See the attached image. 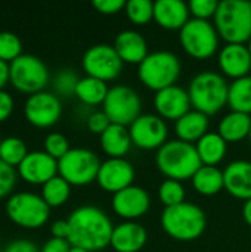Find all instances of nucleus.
<instances>
[{"label":"nucleus","mask_w":251,"mask_h":252,"mask_svg":"<svg viewBox=\"0 0 251 252\" xmlns=\"http://www.w3.org/2000/svg\"><path fill=\"white\" fill-rule=\"evenodd\" d=\"M188 6H189L191 15L194 18L209 21V18L216 15L219 1L217 0H191L188 3Z\"/></svg>","instance_id":"nucleus-38"},{"label":"nucleus","mask_w":251,"mask_h":252,"mask_svg":"<svg viewBox=\"0 0 251 252\" xmlns=\"http://www.w3.org/2000/svg\"><path fill=\"white\" fill-rule=\"evenodd\" d=\"M198 157L203 165H217L226 155L228 142L219 134L209 131L195 143Z\"/></svg>","instance_id":"nucleus-26"},{"label":"nucleus","mask_w":251,"mask_h":252,"mask_svg":"<svg viewBox=\"0 0 251 252\" xmlns=\"http://www.w3.org/2000/svg\"><path fill=\"white\" fill-rule=\"evenodd\" d=\"M9 81V63L0 59V90Z\"/></svg>","instance_id":"nucleus-46"},{"label":"nucleus","mask_w":251,"mask_h":252,"mask_svg":"<svg viewBox=\"0 0 251 252\" xmlns=\"http://www.w3.org/2000/svg\"><path fill=\"white\" fill-rule=\"evenodd\" d=\"M0 142H1V140H0Z\"/></svg>","instance_id":"nucleus-51"},{"label":"nucleus","mask_w":251,"mask_h":252,"mask_svg":"<svg viewBox=\"0 0 251 252\" xmlns=\"http://www.w3.org/2000/svg\"><path fill=\"white\" fill-rule=\"evenodd\" d=\"M228 105L235 112L251 114V75L234 80L229 84Z\"/></svg>","instance_id":"nucleus-30"},{"label":"nucleus","mask_w":251,"mask_h":252,"mask_svg":"<svg viewBox=\"0 0 251 252\" xmlns=\"http://www.w3.org/2000/svg\"><path fill=\"white\" fill-rule=\"evenodd\" d=\"M185 188L182 182L173 180V179H166L160 188H158V198L164 208L176 207L179 204L185 202Z\"/></svg>","instance_id":"nucleus-33"},{"label":"nucleus","mask_w":251,"mask_h":252,"mask_svg":"<svg viewBox=\"0 0 251 252\" xmlns=\"http://www.w3.org/2000/svg\"><path fill=\"white\" fill-rule=\"evenodd\" d=\"M102 106V111L108 115L112 124L127 127L142 115V99L139 93L124 84L109 87Z\"/></svg>","instance_id":"nucleus-11"},{"label":"nucleus","mask_w":251,"mask_h":252,"mask_svg":"<svg viewBox=\"0 0 251 252\" xmlns=\"http://www.w3.org/2000/svg\"><path fill=\"white\" fill-rule=\"evenodd\" d=\"M155 164L167 179L178 182L192 179L197 170L203 165L195 145L179 139L167 140L157 151Z\"/></svg>","instance_id":"nucleus-2"},{"label":"nucleus","mask_w":251,"mask_h":252,"mask_svg":"<svg viewBox=\"0 0 251 252\" xmlns=\"http://www.w3.org/2000/svg\"><path fill=\"white\" fill-rule=\"evenodd\" d=\"M249 50H250V53H251V38H250V41H249Z\"/></svg>","instance_id":"nucleus-49"},{"label":"nucleus","mask_w":251,"mask_h":252,"mask_svg":"<svg viewBox=\"0 0 251 252\" xmlns=\"http://www.w3.org/2000/svg\"><path fill=\"white\" fill-rule=\"evenodd\" d=\"M209 115L197 109H191L175 123V133L179 140L188 143L198 142L206 133H209Z\"/></svg>","instance_id":"nucleus-24"},{"label":"nucleus","mask_w":251,"mask_h":252,"mask_svg":"<svg viewBox=\"0 0 251 252\" xmlns=\"http://www.w3.org/2000/svg\"><path fill=\"white\" fill-rule=\"evenodd\" d=\"M71 244L67 239H58V238H50L46 241L40 252H70Z\"/></svg>","instance_id":"nucleus-44"},{"label":"nucleus","mask_w":251,"mask_h":252,"mask_svg":"<svg viewBox=\"0 0 251 252\" xmlns=\"http://www.w3.org/2000/svg\"><path fill=\"white\" fill-rule=\"evenodd\" d=\"M70 195H71V185L59 174L50 179L47 183H44L41 189V198L46 201V204L50 208L64 205L68 201Z\"/></svg>","instance_id":"nucleus-31"},{"label":"nucleus","mask_w":251,"mask_h":252,"mask_svg":"<svg viewBox=\"0 0 251 252\" xmlns=\"http://www.w3.org/2000/svg\"><path fill=\"white\" fill-rule=\"evenodd\" d=\"M80 78L78 75L72 71V69H61L56 72L55 78H53V89H55V93L56 96H72L75 94V89H77V84H78Z\"/></svg>","instance_id":"nucleus-35"},{"label":"nucleus","mask_w":251,"mask_h":252,"mask_svg":"<svg viewBox=\"0 0 251 252\" xmlns=\"http://www.w3.org/2000/svg\"><path fill=\"white\" fill-rule=\"evenodd\" d=\"M9 81L16 90L34 94L49 83V69L40 58L22 53L9 63Z\"/></svg>","instance_id":"nucleus-9"},{"label":"nucleus","mask_w":251,"mask_h":252,"mask_svg":"<svg viewBox=\"0 0 251 252\" xmlns=\"http://www.w3.org/2000/svg\"><path fill=\"white\" fill-rule=\"evenodd\" d=\"M135 180V168L126 158H108L101 162L96 182L112 195L132 186Z\"/></svg>","instance_id":"nucleus-15"},{"label":"nucleus","mask_w":251,"mask_h":252,"mask_svg":"<svg viewBox=\"0 0 251 252\" xmlns=\"http://www.w3.org/2000/svg\"><path fill=\"white\" fill-rule=\"evenodd\" d=\"M207 226V217L201 207L183 202L176 207L164 208L161 214V227L173 239L191 242L203 236Z\"/></svg>","instance_id":"nucleus-3"},{"label":"nucleus","mask_w":251,"mask_h":252,"mask_svg":"<svg viewBox=\"0 0 251 252\" xmlns=\"http://www.w3.org/2000/svg\"><path fill=\"white\" fill-rule=\"evenodd\" d=\"M108 90H109V87L105 81L86 75V77L80 78L74 96H77V99L80 102H83L84 105L93 106V105L104 103V100L108 94Z\"/></svg>","instance_id":"nucleus-29"},{"label":"nucleus","mask_w":251,"mask_h":252,"mask_svg":"<svg viewBox=\"0 0 251 252\" xmlns=\"http://www.w3.org/2000/svg\"><path fill=\"white\" fill-rule=\"evenodd\" d=\"M225 189L235 198L251 199V161L237 159L223 170Z\"/></svg>","instance_id":"nucleus-20"},{"label":"nucleus","mask_w":251,"mask_h":252,"mask_svg":"<svg viewBox=\"0 0 251 252\" xmlns=\"http://www.w3.org/2000/svg\"><path fill=\"white\" fill-rule=\"evenodd\" d=\"M114 49L126 63L139 65L148 55V43L145 37L135 30H123L114 40Z\"/></svg>","instance_id":"nucleus-23"},{"label":"nucleus","mask_w":251,"mask_h":252,"mask_svg":"<svg viewBox=\"0 0 251 252\" xmlns=\"http://www.w3.org/2000/svg\"><path fill=\"white\" fill-rule=\"evenodd\" d=\"M15 183H16L15 168L0 159V199L12 192Z\"/></svg>","instance_id":"nucleus-39"},{"label":"nucleus","mask_w":251,"mask_h":252,"mask_svg":"<svg viewBox=\"0 0 251 252\" xmlns=\"http://www.w3.org/2000/svg\"><path fill=\"white\" fill-rule=\"evenodd\" d=\"M180 69L182 65L178 55L170 50H155L138 65V77L143 86L158 92L175 86L180 75Z\"/></svg>","instance_id":"nucleus-6"},{"label":"nucleus","mask_w":251,"mask_h":252,"mask_svg":"<svg viewBox=\"0 0 251 252\" xmlns=\"http://www.w3.org/2000/svg\"><path fill=\"white\" fill-rule=\"evenodd\" d=\"M130 137L135 146L141 149H160L169 136L166 120L157 114H142L129 126Z\"/></svg>","instance_id":"nucleus-13"},{"label":"nucleus","mask_w":251,"mask_h":252,"mask_svg":"<svg viewBox=\"0 0 251 252\" xmlns=\"http://www.w3.org/2000/svg\"><path fill=\"white\" fill-rule=\"evenodd\" d=\"M191 180L194 189L204 196L216 195L225 189L223 171L215 165H201Z\"/></svg>","instance_id":"nucleus-28"},{"label":"nucleus","mask_w":251,"mask_h":252,"mask_svg":"<svg viewBox=\"0 0 251 252\" xmlns=\"http://www.w3.org/2000/svg\"><path fill=\"white\" fill-rule=\"evenodd\" d=\"M50 232H52V238L67 239L68 241V236H70L68 221L67 220H56V221H53V224L50 227Z\"/></svg>","instance_id":"nucleus-45"},{"label":"nucleus","mask_w":251,"mask_h":252,"mask_svg":"<svg viewBox=\"0 0 251 252\" xmlns=\"http://www.w3.org/2000/svg\"><path fill=\"white\" fill-rule=\"evenodd\" d=\"M18 171L27 183L44 185L58 176V161L44 151H33L19 164Z\"/></svg>","instance_id":"nucleus-18"},{"label":"nucleus","mask_w":251,"mask_h":252,"mask_svg":"<svg viewBox=\"0 0 251 252\" xmlns=\"http://www.w3.org/2000/svg\"><path fill=\"white\" fill-rule=\"evenodd\" d=\"M22 55V43L19 37L10 31H0V59L10 63Z\"/></svg>","instance_id":"nucleus-36"},{"label":"nucleus","mask_w":251,"mask_h":252,"mask_svg":"<svg viewBox=\"0 0 251 252\" xmlns=\"http://www.w3.org/2000/svg\"><path fill=\"white\" fill-rule=\"evenodd\" d=\"M24 115L30 124L38 128L52 127L62 115L61 99L50 92H38L30 94L24 105Z\"/></svg>","instance_id":"nucleus-14"},{"label":"nucleus","mask_w":251,"mask_h":252,"mask_svg":"<svg viewBox=\"0 0 251 252\" xmlns=\"http://www.w3.org/2000/svg\"><path fill=\"white\" fill-rule=\"evenodd\" d=\"M70 226L68 242L86 251H101L111 244L114 226L105 211L95 205H81L67 219Z\"/></svg>","instance_id":"nucleus-1"},{"label":"nucleus","mask_w":251,"mask_h":252,"mask_svg":"<svg viewBox=\"0 0 251 252\" xmlns=\"http://www.w3.org/2000/svg\"><path fill=\"white\" fill-rule=\"evenodd\" d=\"M124 12L127 18L136 25H145L154 19V3L151 0H129Z\"/></svg>","instance_id":"nucleus-34"},{"label":"nucleus","mask_w":251,"mask_h":252,"mask_svg":"<svg viewBox=\"0 0 251 252\" xmlns=\"http://www.w3.org/2000/svg\"><path fill=\"white\" fill-rule=\"evenodd\" d=\"M124 6H126L124 0H95L93 1V7L104 15H114L120 12L121 9H124Z\"/></svg>","instance_id":"nucleus-41"},{"label":"nucleus","mask_w":251,"mask_h":252,"mask_svg":"<svg viewBox=\"0 0 251 252\" xmlns=\"http://www.w3.org/2000/svg\"><path fill=\"white\" fill-rule=\"evenodd\" d=\"M249 140H250V145H251V128H250V134H249Z\"/></svg>","instance_id":"nucleus-50"},{"label":"nucleus","mask_w":251,"mask_h":252,"mask_svg":"<svg viewBox=\"0 0 251 252\" xmlns=\"http://www.w3.org/2000/svg\"><path fill=\"white\" fill-rule=\"evenodd\" d=\"M111 205L118 217L127 221H133L148 213L151 207V198L143 188L132 185L114 193Z\"/></svg>","instance_id":"nucleus-16"},{"label":"nucleus","mask_w":251,"mask_h":252,"mask_svg":"<svg viewBox=\"0 0 251 252\" xmlns=\"http://www.w3.org/2000/svg\"><path fill=\"white\" fill-rule=\"evenodd\" d=\"M251 128V117L249 114L235 112L231 111L226 114L217 127V133L226 140V142H240L246 137H249Z\"/></svg>","instance_id":"nucleus-27"},{"label":"nucleus","mask_w":251,"mask_h":252,"mask_svg":"<svg viewBox=\"0 0 251 252\" xmlns=\"http://www.w3.org/2000/svg\"><path fill=\"white\" fill-rule=\"evenodd\" d=\"M217 62L220 71L234 80L250 75L251 53L246 44L226 43L219 52Z\"/></svg>","instance_id":"nucleus-19"},{"label":"nucleus","mask_w":251,"mask_h":252,"mask_svg":"<svg viewBox=\"0 0 251 252\" xmlns=\"http://www.w3.org/2000/svg\"><path fill=\"white\" fill-rule=\"evenodd\" d=\"M101 167L99 157L86 148H71L58 161V174L71 186H86L96 180Z\"/></svg>","instance_id":"nucleus-10"},{"label":"nucleus","mask_w":251,"mask_h":252,"mask_svg":"<svg viewBox=\"0 0 251 252\" xmlns=\"http://www.w3.org/2000/svg\"><path fill=\"white\" fill-rule=\"evenodd\" d=\"M70 252H89V251H86V250H83V248H78V247H71Z\"/></svg>","instance_id":"nucleus-48"},{"label":"nucleus","mask_w":251,"mask_h":252,"mask_svg":"<svg viewBox=\"0 0 251 252\" xmlns=\"http://www.w3.org/2000/svg\"><path fill=\"white\" fill-rule=\"evenodd\" d=\"M229 84L225 77L215 71H203L192 77L188 93L194 109L213 115L228 103Z\"/></svg>","instance_id":"nucleus-4"},{"label":"nucleus","mask_w":251,"mask_h":252,"mask_svg":"<svg viewBox=\"0 0 251 252\" xmlns=\"http://www.w3.org/2000/svg\"><path fill=\"white\" fill-rule=\"evenodd\" d=\"M132 145L130 131L126 126L111 124L101 134V148L109 158H124Z\"/></svg>","instance_id":"nucleus-25"},{"label":"nucleus","mask_w":251,"mask_h":252,"mask_svg":"<svg viewBox=\"0 0 251 252\" xmlns=\"http://www.w3.org/2000/svg\"><path fill=\"white\" fill-rule=\"evenodd\" d=\"M215 27L226 43L246 44L251 38V1L222 0L215 15Z\"/></svg>","instance_id":"nucleus-5"},{"label":"nucleus","mask_w":251,"mask_h":252,"mask_svg":"<svg viewBox=\"0 0 251 252\" xmlns=\"http://www.w3.org/2000/svg\"><path fill=\"white\" fill-rule=\"evenodd\" d=\"M28 155V149L27 145L22 139L10 136L6 137L0 142V159L12 167L18 165L25 159V157Z\"/></svg>","instance_id":"nucleus-32"},{"label":"nucleus","mask_w":251,"mask_h":252,"mask_svg":"<svg viewBox=\"0 0 251 252\" xmlns=\"http://www.w3.org/2000/svg\"><path fill=\"white\" fill-rule=\"evenodd\" d=\"M123 61L118 56L117 50L111 44L99 43L90 46L81 59L84 72L89 77L99 78L102 81L115 80L123 71Z\"/></svg>","instance_id":"nucleus-12"},{"label":"nucleus","mask_w":251,"mask_h":252,"mask_svg":"<svg viewBox=\"0 0 251 252\" xmlns=\"http://www.w3.org/2000/svg\"><path fill=\"white\" fill-rule=\"evenodd\" d=\"M3 252H40L37 245L27 239H15L9 242Z\"/></svg>","instance_id":"nucleus-42"},{"label":"nucleus","mask_w":251,"mask_h":252,"mask_svg":"<svg viewBox=\"0 0 251 252\" xmlns=\"http://www.w3.org/2000/svg\"><path fill=\"white\" fill-rule=\"evenodd\" d=\"M70 149H71L70 142L62 133L52 131L44 139V152H47L56 161H59L64 155H67Z\"/></svg>","instance_id":"nucleus-37"},{"label":"nucleus","mask_w":251,"mask_h":252,"mask_svg":"<svg viewBox=\"0 0 251 252\" xmlns=\"http://www.w3.org/2000/svg\"><path fill=\"white\" fill-rule=\"evenodd\" d=\"M189 6L183 0H157L154 3V19L166 30H182L191 19Z\"/></svg>","instance_id":"nucleus-22"},{"label":"nucleus","mask_w":251,"mask_h":252,"mask_svg":"<svg viewBox=\"0 0 251 252\" xmlns=\"http://www.w3.org/2000/svg\"><path fill=\"white\" fill-rule=\"evenodd\" d=\"M13 111V97L4 92L0 90V123L6 121Z\"/></svg>","instance_id":"nucleus-43"},{"label":"nucleus","mask_w":251,"mask_h":252,"mask_svg":"<svg viewBox=\"0 0 251 252\" xmlns=\"http://www.w3.org/2000/svg\"><path fill=\"white\" fill-rule=\"evenodd\" d=\"M243 217H244L246 223L251 227V199L244 202V207H243Z\"/></svg>","instance_id":"nucleus-47"},{"label":"nucleus","mask_w":251,"mask_h":252,"mask_svg":"<svg viewBox=\"0 0 251 252\" xmlns=\"http://www.w3.org/2000/svg\"><path fill=\"white\" fill-rule=\"evenodd\" d=\"M146 229L136 221H124L114 227L111 247L115 252H139L146 244Z\"/></svg>","instance_id":"nucleus-21"},{"label":"nucleus","mask_w":251,"mask_h":252,"mask_svg":"<svg viewBox=\"0 0 251 252\" xmlns=\"http://www.w3.org/2000/svg\"><path fill=\"white\" fill-rule=\"evenodd\" d=\"M6 214L19 227L38 229L47 223L50 207L41 195L33 192H18L6 202Z\"/></svg>","instance_id":"nucleus-7"},{"label":"nucleus","mask_w":251,"mask_h":252,"mask_svg":"<svg viewBox=\"0 0 251 252\" xmlns=\"http://www.w3.org/2000/svg\"><path fill=\"white\" fill-rule=\"evenodd\" d=\"M154 106L157 115H160L163 120H172L176 123L180 117L191 111L192 105L188 90L175 84L155 92Z\"/></svg>","instance_id":"nucleus-17"},{"label":"nucleus","mask_w":251,"mask_h":252,"mask_svg":"<svg viewBox=\"0 0 251 252\" xmlns=\"http://www.w3.org/2000/svg\"><path fill=\"white\" fill-rule=\"evenodd\" d=\"M183 50L195 59H207L219 49V34L215 24L206 19L191 18L179 31Z\"/></svg>","instance_id":"nucleus-8"},{"label":"nucleus","mask_w":251,"mask_h":252,"mask_svg":"<svg viewBox=\"0 0 251 252\" xmlns=\"http://www.w3.org/2000/svg\"><path fill=\"white\" fill-rule=\"evenodd\" d=\"M111 120L108 118V115L104 112V111H96V112H92L89 117H87V128L95 133V134H102L109 126H111Z\"/></svg>","instance_id":"nucleus-40"}]
</instances>
